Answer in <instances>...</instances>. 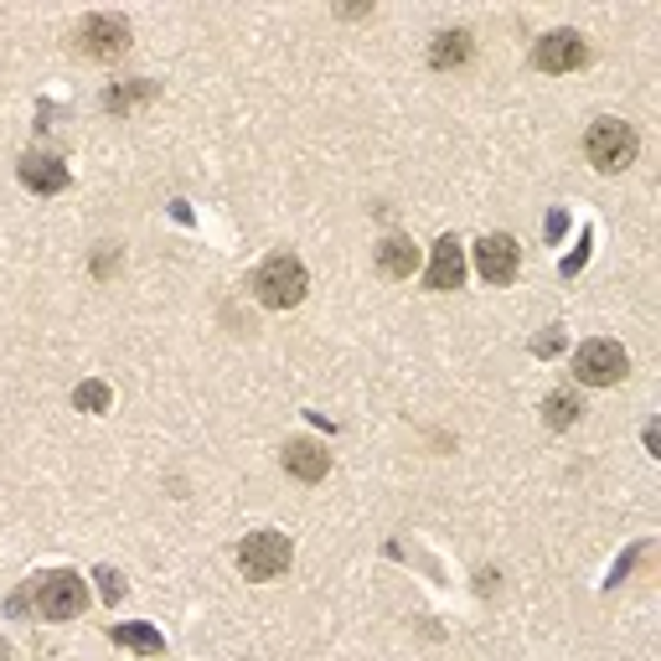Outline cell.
I'll use <instances>...</instances> for the list:
<instances>
[{
  "label": "cell",
  "mask_w": 661,
  "mask_h": 661,
  "mask_svg": "<svg viewBox=\"0 0 661 661\" xmlns=\"http://www.w3.org/2000/svg\"><path fill=\"white\" fill-rule=\"evenodd\" d=\"M99 594H103V605H119V599H124V579L114 574V569H99Z\"/></svg>",
  "instance_id": "obj_18"
},
{
  "label": "cell",
  "mask_w": 661,
  "mask_h": 661,
  "mask_svg": "<svg viewBox=\"0 0 661 661\" xmlns=\"http://www.w3.org/2000/svg\"><path fill=\"white\" fill-rule=\"evenodd\" d=\"M32 605H36V615H42V620H73V615H84V605H88L84 574H73V569L42 574L32 584Z\"/></svg>",
  "instance_id": "obj_3"
},
{
  "label": "cell",
  "mask_w": 661,
  "mask_h": 661,
  "mask_svg": "<svg viewBox=\"0 0 661 661\" xmlns=\"http://www.w3.org/2000/svg\"><path fill=\"white\" fill-rule=\"evenodd\" d=\"M471 52H475V42H471V32H440L434 36V47H429V63L440 73H450V68H465L471 63Z\"/></svg>",
  "instance_id": "obj_13"
},
{
  "label": "cell",
  "mask_w": 661,
  "mask_h": 661,
  "mask_svg": "<svg viewBox=\"0 0 661 661\" xmlns=\"http://www.w3.org/2000/svg\"><path fill=\"white\" fill-rule=\"evenodd\" d=\"M517 264H522V249L511 233H486L475 243V269L486 285H511L517 279Z\"/></svg>",
  "instance_id": "obj_8"
},
{
  "label": "cell",
  "mask_w": 661,
  "mask_h": 661,
  "mask_svg": "<svg viewBox=\"0 0 661 661\" xmlns=\"http://www.w3.org/2000/svg\"><path fill=\"white\" fill-rule=\"evenodd\" d=\"M574 373L579 383H590V388H610V383H620V377L630 373V356L620 341H584L574 352Z\"/></svg>",
  "instance_id": "obj_5"
},
{
  "label": "cell",
  "mask_w": 661,
  "mask_h": 661,
  "mask_svg": "<svg viewBox=\"0 0 661 661\" xmlns=\"http://www.w3.org/2000/svg\"><path fill=\"white\" fill-rule=\"evenodd\" d=\"M5 657H11V646H5V641H0V661H5Z\"/></svg>",
  "instance_id": "obj_22"
},
{
  "label": "cell",
  "mask_w": 661,
  "mask_h": 661,
  "mask_svg": "<svg viewBox=\"0 0 661 661\" xmlns=\"http://www.w3.org/2000/svg\"><path fill=\"white\" fill-rule=\"evenodd\" d=\"M78 52H84V57H99V63H114V57H124V52H130V21L109 16V11L88 16L84 26H78Z\"/></svg>",
  "instance_id": "obj_6"
},
{
  "label": "cell",
  "mask_w": 661,
  "mask_h": 661,
  "mask_svg": "<svg viewBox=\"0 0 661 661\" xmlns=\"http://www.w3.org/2000/svg\"><path fill=\"white\" fill-rule=\"evenodd\" d=\"M460 279H465V249H460L455 233H444L440 243H434V258H429V269H425V285L444 295V289H460Z\"/></svg>",
  "instance_id": "obj_10"
},
{
  "label": "cell",
  "mask_w": 661,
  "mask_h": 661,
  "mask_svg": "<svg viewBox=\"0 0 661 661\" xmlns=\"http://www.w3.org/2000/svg\"><path fill=\"white\" fill-rule=\"evenodd\" d=\"M109 636H114L119 646L140 651V657H161V651H166V636H161L155 626H135V620H124V626H109Z\"/></svg>",
  "instance_id": "obj_15"
},
{
  "label": "cell",
  "mask_w": 661,
  "mask_h": 661,
  "mask_svg": "<svg viewBox=\"0 0 661 661\" xmlns=\"http://www.w3.org/2000/svg\"><path fill=\"white\" fill-rule=\"evenodd\" d=\"M563 228H569V218H563V212H553V218H548V238H563Z\"/></svg>",
  "instance_id": "obj_21"
},
{
  "label": "cell",
  "mask_w": 661,
  "mask_h": 661,
  "mask_svg": "<svg viewBox=\"0 0 661 661\" xmlns=\"http://www.w3.org/2000/svg\"><path fill=\"white\" fill-rule=\"evenodd\" d=\"M73 404L84 408V414H103V408L114 404V393H109V383H78V388H73Z\"/></svg>",
  "instance_id": "obj_17"
},
{
  "label": "cell",
  "mask_w": 661,
  "mask_h": 661,
  "mask_svg": "<svg viewBox=\"0 0 661 661\" xmlns=\"http://www.w3.org/2000/svg\"><path fill=\"white\" fill-rule=\"evenodd\" d=\"M584 151H590V166H594V170L615 176V170H626L630 161H636L641 140H636V130H630L626 119H594V124H590V140H584Z\"/></svg>",
  "instance_id": "obj_2"
},
{
  "label": "cell",
  "mask_w": 661,
  "mask_h": 661,
  "mask_svg": "<svg viewBox=\"0 0 661 661\" xmlns=\"http://www.w3.org/2000/svg\"><path fill=\"white\" fill-rule=\"evenodd\" d=\"M285 471L295 475V481L316 486V481H326V471H331V455H326L316 440H289L285 444Z\"/></svg>",
  "instance_id": "obj_11"
},
{
  "label": "cell",
  "mask_w": 661,
  "mask_h": 661,
  "mask_svg": "<svg viewBox=\"0 0 661 661\" xmlns=\"http://www.w3.org/2000/svg\"><path fill=\"white\" fill-rule=\"evenodd\" d=\"M584 63H590V42L579 32H548L532 47V68L538 73H579Z\"/></svg>",
  "instance_id": "obj_7"
},
{
  "label": "cell",
  "mask_w": 661,
  "mask_h": 661,
  "mask_svg": "<svg viewBox=\"0 0 661 661\" xmlns=\"http://www.w3.org/2000/svg\"><path fill=\"white\" fill-rule=\"evenodd\" d=\"M377 269L388 274V279H408V274L419 269V249H414V238L404 233H388L377 243Z\"/></svg>",
  "instance_id": "obj_12"
},
{
  "label": "cell",
  "mask_w": 661,
  "mask_h": 661,
  "mask_svg": "<svg viewBox=\"0 0 661 661\" xmlns=\"http://www.w3.org/2000/svg\"><path fill=\"white\" fill-rule=\"evenodd\" d=\"M289 559H295V543H289L285 532H269V527H264V532H249V538L238 543V569L249 579H258V584L285 574Z\"/></svg>",
  "instance_id": "obj_4"
},
{
  "label": "cell",
  "mask_w": 661,
  "mask_h": 661,
  "mask_svg": "<svg viewBox=\"0 0 661 661\" xmlns=\"http://www.w3.org/2000/svg\"><path fill=\"white\" fill-rule=\"evenodd\" d=\"M590 243H594V233H584V238H579V254L563 258V279H574V274L584 269V258H590Z\"/></svg>",
  "instance_id": "obj_19"
},
{
  "label": "cell",
  "mask_w": 661,
  "mask_h": 661,
  "mask_svg": "<svg viewBox=\"0 0 661 661\" xmlns=\"http://www.w3.org/2000/svg\"><path fill=\"white\" fill-rule=\"evenodd\" d=\"M306 289H310V274H306V264H300L295 254L264 258V264H258V274H254L258 306H269V310L300 306V300H306Z\"/></svg>",
  "instance_id": "obj_1"
},
{
  "label": "cell",
  "mask_w": 661,
  "mask_h": 661,
  "mask_svg": "<svg viewBox=\"0 0 661 661\" xmlns=\"http://www.w3.org/2000/svg\"><path fill=\"white\" fill-rule=\"evenodd\" d=\"M155 93H161V84H151V78H135V84H114L109 93H103V109H109V114H130V109H140V103H151Z\"/></svg>",
  "instance_id": "obj_14"
},
{
  "label": "cell",
  "mask_w": 661,
  "mask_h": 661,
  "mask_svg": "<svg viewBox=\"0 0 661 661\" xmlns=\"http://www.w3.org/2000/svg\"><path fill=\"white\" fill-rule=\"evenodd\" d=\"M16 176H21V187L42 191V197H57V191H68V187H73V170L63 166L57 155H21Z\"/></svg>",
  "instance_id": "obj_9"
},
{
  "label": "cell",
  "mask_w": 661,
  "mask_h": 661,
  "mask_svg": "<svg viewBox=\"0 0 661 661\" xmlns=\"http://www.w3.org/2000/svg\"><path fill=\"white\" fill-rule=\"evenodd\" d=\"M559 346H563V331H548L543 341H532V352H538V356H553Z\"/></svg>",
  "instance_id": "obj_20"
},
{
  "label": "cell",
  "mask_w": 661,
  "mask_h": 661,
  "mask_svg": "<svg viewBox=\"0 0 661 661\" xmlns=\"http://www.w3.org/2000/svg\"><path fill=\"white\" fill-rule=\"evenodd\" d=\"M579 414H584V408H579L574 393H548V398H543V419H548V429H569V425L579 419Z\"/></svg>",
  "instance_id": "obj_16"
}]
</instances>
